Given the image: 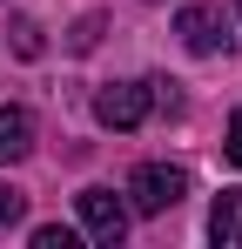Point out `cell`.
Instances as JSON below:
<instances>
[{"instance_id": "obj_1", "label": "cell", "mask_w": 242, "mask_h": 249, "mask_svg": "<svg viewBox=\"0 0 242 249\" xmlns=\"http://www.w3.org/2000/svg\"><path fill=\"white\" fill-rule=\"evenodd\" d=\"M189 196V175L168 162H141L135 175H128V202L141 209V215H168V209Z\"/></svg>"}, {"instance_id": "obj_2", "label": "cell", "mask_w": 242, "mask_h": 249, "mask_svg": "<svg viewBox=\"0 0 242 249\" xmlns=\"http://www.w3.org/2000/svg\"><path fill=\"white\" fill-rule=\"evenodd\" d=\"M94 122L101 128H141L148 122V81H108L94 94Z\"/></svg>"}, {"instance_id": "obj_3", "label": "cell", "mask_w": 242, "mask_h": 249, "mask_svg": "<svg viewBox=\"0 0 242 249\" xmlns=\"http://www.w3.org/2000/svg\"><path fill=\"white\" fill-rule=\"evenodd\" d=\"M175 34H182L189 54H222V47H229V20H222L208 0H189V7L175 14Z\"/></svg>"}, {"instance_id": "obj_4", "label": "cell", "mask_w": 242, "mask_h": 249, "mask_svg": "<svg viewBox=\"0 0 242 249\" xmlns=\"http://www.w3.org/2000/svg\"><path fill=\"white\" fill-rule=\"evenodd\" d=\"M74 202H81V222H87V236H94L101 249H115L121 236H128V209H121L115 189H81Z\"/></svg>"}, {"instance_id": "obj_5", "label": "cell", "mask_w": 242, "mask_h": 249, "mask_svg": "<svg viewBox=\"0 0 242 249\" xmlns=\"http://www.w3.org/2000/svg\"><path fill=\"white\" fill-rule=\"evenodd\" d=\"M208 236L222 249H242V189H222L215 209H208Z\"/></svg>"}, {"instance_id": "obj_6", "label": "cell", "mask_w": 242, "mask_h": 249, "mask_svg": "<svg viewBox=\"0 0 242 249\" xmlns=\"http://www.w3.org/2000/svg\"><path fill=\"white\" fill-rule=\"evenodd\" d=\"M34 155V115L27 108H0V162Z\"/></svg>"}, {"instance_id": "obj_7", "label": "cell", "mask_w": 242, "mask_h": 249, "mask_svg": "<svg viewBox=\"0 0 242 249\" xmlns=\"http://www.w3.org/2000/svg\"><path fill=\"white\" fill-rule=\"evenodd\" d=\"M94 41H101V14H87V20H81L74 34H68V47H74V54H87Z\"/></svg>"}, {"instance_id": "obj_8", "label": "cell", "mask_w": 242, "mask_h": 249, "mask_svg": "<svg viewBox=\"0 0 242 249\" xmlns=\"http://www.w3.org/2000/svg\"><path fill=\"white\" fill-rule=\"evenodd\" d=\"M14 54H27V61L40 54V27L34 20H14Z\"/></svg>"}, {"instance_id": "obj_9", "label": "cell", "mask_w": 242, "mask_h": 249, "mask_svg": "<svg viewBox=\"0 0 242 249\" xmlns=\"http://www.w3.org/2000/svg\"><path fill=\"white\" fill-rule=\"evenodd\" d=\"M34 249H74V229H61V222H47V229H34Z\"/></svg>"}, {"instance_id": "obj_10", "label": "cell", "mask_w": 242, "mask_h": 249, "mask_svg": "<svg viewBox=\"0 0 242 249\" xmlns=\"http://www.w3.org/2000/svg\"><path fill=\"white\" fill-rule=\"evenodd\" d=\"M20 209H27V196L14 182H0V222H20Z\"/></svg>"}, {"instance_id": "obj_11", "label": "cell", "mask_w": 242, "mask_h": 249, "mask_svg": "<svg viewBox=\"0 0 242 249\" xmlns=\"http://www.w3.org/2000/svg\"><path fill=\"white\" fill-rule=\"evenodd\" d=\"M222 148H229V162L242 168V108H236V122H229V142H222Z\"/></svg>"}]
</instances>
